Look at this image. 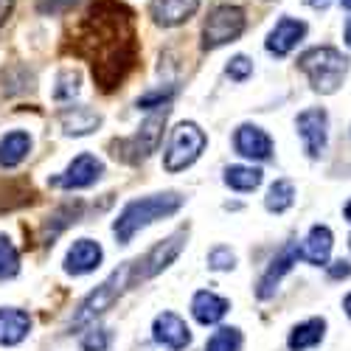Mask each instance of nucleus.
Here are the masks:
<instances>
[{
  "mask_svg": "<svg viewBox=\"0 0 351 351\" xmlns=\"http://www.w3.org/2000/svg\"><path fill=\"white\" fill-rule=\"evenodd\" d=\"M171 96H174V87H171V84L155 87V90L143 93V96L138 99V110H158V107H166V104L171 101Z\"/></svg>",
  "mask_w": 351,
  "mask_h": 351,
  "instance_id": "obj_28",
  "label": "nucleus"
},
{
  "mask_svg": "<svg viewBox=\"0 0 351 351\" xmlns=\"http://www.w3.org/2000/svg\"><path fill=\"white\" fill-rule=\"evenodd\" d=\"M228 309H230V304L222 295L208 292V289H199L194 295V301H191V315L197 317V324H202V326L219 324V320L228 315Z\"/></svg>",
  "mask_w": 351,
  "mask_h": 351,
  "instance_id": "obj_19",
  "label": "nucleus"
},
{
  "mask_svg": "<svg viewBox=\"0 0 351 351\" xmlns=\"http://www.w3.org/2000/svg\"><path fill=\"white\" fill-rule=\"evenodd\" d=\"M28 152H32V135L23 130H12L0 138V169H14L20 166Z\"/></svg>",
  "mask_w": 351,
  "mask_h": 351,
  "instance_id": "obj_21",
  "label": "nucleus"
},
{
  "mask_svg": "<svg viewBox=\"0 0 351 351\" xmlns=\"http://www.w3.org/2000/svg\"><path fill=\"white\" fill-rule=\"evenodd\" d=\"M28 329H32V317L23 309L6 306L0 309V346H17L28 337Z\"/></svg>",
  "mask_w": 351,
  "mask_h": 351,
  "instance_id": "obj_20",
  "label": "nucleus"
},
{
  "mask_svg": "<svg viewBox=\"0 0 351 351\" xmlns=\"http://www.w3.org/2000/svg\"><path fill=\"white\" fill-rule=\"evenodd\" d=\"M309 25L298 17H289V14H281L276 20V25L270 28V34L265 40V48L273 53V56H287L298 48V43L306 37Z\"/></svg>",
  "mask_w": 351,
  "mask_h": 351,
  "instance_id": "obj_9",
  "label": "nucleus"
},
{
  "mask_svg": "<svg viewBox=\"0 0 351 351\" xmlns=\"http://www.w3.org/2000/svg\"><path fill=\"white\" fill-rule=\"evenodd\" d=\"M60 124L65 130V135H73V138H82V135H90L101 127V115L90 107H82V104H73V107H65L60 112Z\"/></svg>",
  "mask_w": 351,
  "mask_h": 351,
  "instance_id": "obj_17",
  "label": "nucleus"
},
{
  "mask_svg": "<svg viewBox=\"0 0 351 351\" xmlns=\"http://www.w3.org/2000/svg\"><path fill=\"white\" fill-rule=\"evenodd\" d=\"M12 12H14V0H0V28H3V23L9 20Z\"/></svg>",
  "mask_w": 351,
  "mask_h": 351,
  "instance_id": "obj_34",
  "label": "nucleus"
},
{
  "mask_svg": "<svg viewBox=\"0 0 351 351\" xmlns=\"http://www.w3.org/2000/svg\"><path fill=\"white\" fill-rule=\"evenodd\" d=\"M298 68L306 73L315 93L332 96V93L340 90L343 79L348 76L351 60L343 51H337L332 45H315V48H306L298 56Z\"/></svg>",
  "mask_w": 351,
  "mask_h": 351,
  "instance_id": "obj_3",
  "label": "nucleus"
},
{
  "mask_svg": "<svg viewBox=\"0 0 351 351\" xmlns=\"http://www.w3.org/2000/svg\"><path fill=\"white\" fill-rule=\"evenodd\" d=\"M225 73L233 79V82H247L253 76V60H247L245 53H237L233 60L225 65Z\"/></svg>",
  "mask_w": 351,
  "mask_h": 351,
  "instance_id": "obj_29",
  "label": "nucleus"
},
{
  "mask_svg": "<svg viewBox=\"0 0 351 351\" xmlns=\"http://www.w3.org/2000/svg\"><path fill=\"white\" fill-rule=\"evenodd\" d=\"M233 146H237V152L247 160H270L273 158V138L256 124H242L233 132Z\"/></svg>",
  "mask_w": 351,
  "mask_h": 351,
  "instance_id": "obj_13",
  "label": "nucleus"
},
{
  "mask_svg": "<svg viewBox=\"0 0 351 351\" xmlns=\"http://www.w3.org/2000/svg\"><path fill=\"white\" fill-rule=\"evenodd\" d=\"M202 0H152L149 3V14L158 25L163 28H174V25H183L189 23L197 9H199Z\"/></svg>",
  "mask_w": 351,
  "mask_h": 351,
  "instance_id": "obj_15",
  "label": "nucleus"
},
{
  "mask_svg": "<svg viewBox=\"0 0 351 351\" xmlns=\"http://www.w3.org/2000/svg\"><path fill=\"white\" fill-rule=\"evenodd\" d=\"M245 25H247V17L239 6H233V3L214 6L206 23H202V43H199L202 51H217L222 45L237 43L245 34Z\"/></svg>",
  "mask_w": 351,
  "mask_h": 351,
  "instance_id": "obj_5",
  "label": "nucleus"
},
{
  "mask_svg": "<svg viewBox=\"0 0 351 351\" xmlns=\"http://www.w3.org/2000/svg\"><path fill=\"white\" fill-rule=\"evenodd\" d=\"M208 267L211 270H233L237 267V256H233V250L230 247H225V245H219V247H214L211 253H208Z\"/></svg>",
  "mask_w": 351,
  "mask_h": 351,
  "instance_id": "obj_30",
  "label": "nucleus"
},
{
  "mask_svg": "<svg viewBox=\"0 0 351 351\" xmlns=\"http://www.w3.org/2000/svg\"><path fill=\"white\" fill-rule=\"evenodd\" d=\"M101 258H104V250H101L99 242L79 239V242L71 245V250L65 256V273L68 276H87L101 265Z\"/></svg>",
  "mask_w": 351,
  "mask_h": 351,
  "instance_id": "obj_16",
  "label": "nucleus"
},
{
  "mask_svg": "<svg viewBox=\"0 0 351 351\" xmlns=\"http://www.w3.org/2000/svg\"><path fill=\"white\" fill-rule=\"evenodd\" d=\"M343 309H346V315L351 317V292H348V295H346V301H343Z\"/></svg>",
  "mask_w": 351,
  "mask_h": 351,
  "instance_id": "obj_37",
  "label": "nucleus"
},
{
  "mask_svg": "<svg viewBox=\"0 0 351 351\" xmlns=\"http://www.w3.org/2000/svg\"><path fill=\"white\" fill-rule=\"evenodd\" d=\"M239 348H242V332L237 326L217 329L206 343V351H239Z\"/></svg>",
  "mask_w": 351,
  "mask_h": 351,
  "instance_id": "obj_26",
  "label": "nucleus"
},
{
  "mask_svg": "<svg viewBox=\"0 0 351 351\" xmlns=\"http://www.w3.org/2000/svg\"><path fill=\"white\" fill-rule=\"evenodd\" d=\"M79 53L90 60L93 79L101 90H115L135 65V34L130 12L110 0L93 6L79 25Z\"/></svg>",
  "mask_w": 351,
  "mask_h": 351,
  "instance_id": "obj_1",
  "label": "nucleus"
},
{
  "mask_svg": "<svg viewBox=\"0 0 351 351\" xmlns=\"http://www.w3.org/2000/svg\"><path fill=\"white\" fill-rule=\"evenodd\" d=\"M340 6L343 9H351V0H340Z\"/></svg>",
  "mask_w": 351,
  "mask_h": 351,
  "instance_id": "obj_39",
  "label": "nucleus"
},
{
  "mask_svg": "<svg viewBox=\"0 0 351 351\" xmlns=\"http://www.w3.org/2000/svg\"><path fill=\"white\" fill-rule=\"evenodd\" d=\"M79 90H82V73L76 68H62L56 73V87H53L56 101H73Z\"/></svg>",
  "mask_w": 351,
  "mask_h": 351,
  "instance_id": "obj_25",
  "label": "nucleus"
},
{
  "mask_svg": "<svg viewBox=\"0 0 351 351\" xmlns=\"http://www.w3.org/2000/svg\"><path fill=\"white\" fill-rule=\"evenodd\" d=\"M324 335H326V320L324 317H309L289 332L287 346H289V351H306V348H315L320 340H324Z\"/></svg>",
  "mask_w": 351,
  "mask_h": 351,
  "instance_id": "obj_22",
  "label": "nucleus"
},
{
  "mask_svg": "<svg viewBox=\"0 0 351 351\" xmlns=\"http://www.w3.org/2000/svg\"><path fill=\"white\" fill-rule=\"evenodd\" d=\"M152 337H155V343H160L171 351H183V348L191 346V332L186 326V320L180 315H174V312H163V315L155 317Z\"/></svg>",
  "mask_w": 351,
  "mask_h": 351,
  "instance_id": "obj_14",
  "label": "nucleus"
},
{
  "mask_svg": "<svg viewBox=\"0 0 351 351\" xmlns=\"http://www.w3.org/2000/svg\"><path fill=\"white\" fill-rule=\"evenodd\" d=\"M270 3H273V0H270Z\"/></svg>",
  "mask_w": 351,
  "mask_h": 351,
  "instance_id": "obj_41",
  "label": "nucleus"
},
{
  "mask_svg": "<svg viewBox=\"0 0 351 351\" xmlns=\"http://www.w3.org/2000/svg\"><path fill=\"white\" fill-rule=\"evenodd\" d=\"M348 245H351V237H348Z\"/></svg>",
  "mask_w": 351,
  "mask_h": 351,
  "instance_id": "obj_40",
  "label": "nucleus"
},
{
  "mask_svg": "<svg viewBox=\"0 0 351 351\" xmlns=\"http://www.w3.org/2000/svg\"><path fill=\"white\" fill-rule=\"evenodd\" d=\"M343 43L351 48V17L346 20V28H343Z\"/></svg>",
  "mask_w": 351,
  "mask_h": 351,
  "instance_id": "obj_36",
  "label": "nucleus"
},
{
  "mask_svg": "<svg viewBox=\"0 0 351 351\" xmlns=\"http://www.w3.org/2000/svg\"><path fill=\"white\" fill-rule=\"evenodd\" d=\"M101 174H104V163L96 155L84 152V155L73 158L60 178L51 180V186H56V189H87V186H93Z\"/></svg>",
  "mask_w": 351,
  "mask_h": 351,
  "instance_id": "obj_10",
  "label": "nucleus"
},
{
  "mask_svg": "<svg viewBox=\"0 0 351 351\" xmlns=\"http://www.w3.org/2000/svg\"><path fill=\"white\" fill-rule=\"evenodd\" d=\"M304 3H306L309 9H315V12H326V9L332 6V0H304Z\"/></svg>",
  "mask_w": 351,
  "mask_h": 351,
  "instance_id": "obj_35",
  "label": "nucleus"
},
{
  "mask_svg": "<svg viewBox=\"0 0 351 351\" xmlns=\"http://www.w3.org/2000/svg\"><path fill=\"white\" fill-rule=\"evenodd\" d=\"M298 135L304 141V149L309 158H320L326 152L329 143V112L324 107H309L304 112H298L295 119Z\"/></svg>",
  "mask_w": 351,
  "mask_h": 351,
  "instance_id": "obj_8",
  "label": "nucleus"
},
{
  "mask_svg": "<svg viewBox=\"0 0 351 351\" xmlns=\"http://www.w3.org/2000/svg\"><path fill=\"white\" fill-rule=\"evenodd\" d=\"M298 258H301V247H298V245H287V247H281V250H278V256L270 261L267 273L261 276L256 295H258L261 301L273 298V295H276V289H278V281H281L292 267L298 265Z\"/></svg>",
  "mask_w": 351,
  "mask_h": 351,
  "instance_id": "obj_12",
  "label": "nucleus"
},
{
  "mask_svg": "<svg viewBox=\"0 0 351 351\" xmlns=\"http://www.w3.org/2000/svg\"><path fill=\"white\" fill-rule=\"evenodd\" d=\"M107 346H110L107 329H90L82 337V351H107Z\"/></svg>",
  "mask_w": 351,
  "mask_h": 351,
  "instance_id": "obj_31",
  "label": "nucleus"
},
{
  "mask_svg": "<svg viewBox=\"0 0 351 351\" xmlns=\"http://www.w3.org/2000/svg\"><path fill=\"white\" fill-rule=\"evenodd\" d=\"M132 273H135V261H130V265H124L121 270H115L101 287H96V292H90L84 301H82V306L76 309V315H73V320H71V332L76 329H84V326H90L96 317H101L115 301L121 298V292L132 284Z\"/></svg>",
  "mask_w": 351,
  "mask_h": 351,
  "instance_id": "obj_4",
  "label": "nucleus"
},
{
  "mask_svg": "<svg viewBox=\"0 0 351 351\" xmlns=\"http://www.w3.org/2000/svg\"><path fill=\"white\" fill-rule=\"evenodd\" d=\"M329 267V278L332 281H337V278H348L351 276V265H348V261H335V265H326Z\"/></svg>",
  "mask_w": 351,
  "mask_h": 351,
  "instance_id": "obj_32",
  "label": "nucleus"
},
{
  "mask_svg": "<svg viewBox=\"0 0 351 351\" xmlns=\"http://www.w3.org/2000/svg\"><path fill=\"white\" fill-rule=\"evenodd\" d=\"M183 245H186V230H178L174 237H169L166 242H160V245H155L149 253H146L138 265H141V278H152V276H158V273H163L174 258L180 256V250H183Z\"/></svg>",
  "mask_w": 351,
  "mask_h": 351,
  "instance_id": "obj_11",
  "label": "nucleus"
},
{
  "mask_svg": "<svg viewBox=\"0 0 351 351\" xmlns=\"http://www.w3.org/2000/svg\"><path fill=\"white\" fill-rule=\"evenodd\" d=\"M225 186L233 191H253L261 186V169L256 166H228L225 169Z\"/></svg>",
  "mask_w": 351,
  "mask_h": 351,
  "instance_id": "obj_23",
  "label": "nucleus"
},
{
  "mask_svg": "<svg viewBox=\"0 0 351 351\" xmlns=\"http://www.w3.org/2000/svg\"><path fill=\"white\" fill-rule=\"evenodd\" d=\"M68 3H76V0H40V12H56Z\"/></svg>",
  "mask_w": 351,
  "mask_h": 351,
  "instance_id": "obj_33",
  "label": "nucleus"
},
{
  "mask_svg": "<svg viewBox=\"0 0 351 351\" xmlns=\"http://www.w3.org/2000/svg\"><path fill=\"white\" fill-rule=\"evenodd\" d=\"M332 245H335L332 230H329L326 225H315V228L306 233L304 245H301V258L309 261V265H315V267L326 265L329 256H332Z\"/></svg>",
  "mask_w": 351,
  "mask_h": 351,
  "instance_id": "obj_18",
  "label": "nucleus"
},
{
  "mask_svg": "<svg viewBox=\"0 0 351 351\" xmlns=\"http://www.w3.org/2000/svg\"><path fill=\"white\" fill-rule=\"evenodd\" d=\"M20 273V253L9 237H0V281L14 278Z\"/></svg>",
  "mask_w": 351,
  "mask_h": 351,
  "instance_id": "obj_27",
  "label": "nucleus"
},
{
  "mask_svg": "<svg viewBox=\"0 0 351 351\" xmlns=\"http://www.w3.org/2000/svg\"><path fill=\"white\" fill-rule=\"evenodd\" d=\"M186 197L178 194V191H166V194H152V197H143V199H132L124 206V211L119 214V219H115L112 225V233L115 239H119L121 245L132 242V237L138 230L149 228L152 222L163 219V217H171L178 214L183 208Z\"/></svg>",
  "mask_w": 351,
  "mask_h": 351,
  "instance_id": "obj_2",
  "label": "nucleus"
},
{
  "mask_svg": "<svg viewBox=\"0 0 351 351\" xmlns=\"http://www.w3.org/2000/svg\"><path fill=\"white\" fill-rule=\"evenodd\" d=\"M206 132H202L194 121H183L171 130V141H169V149H166V171H183L191 163H197V158L206 149Z\"/></svg>",
  "mask_w": 351,
  "mask_h": 351,
  "instance_id": "obj_6",
  "label": "nucleus"
},
{
  "mask_svg": "<svg viewBox=\"0 0 351 351\" xmlns=\"http://www.w3.org/2000/svg\"><path fill=\"white\" fill-rule=\"evenodd\" d=\"M163 124H166V110L152 115V119H146L138 132L132 138H124V141H115L112 143V158L115 160H124V163H141L146 160L163 138Z\"/></svg>",
  "mask_w": 351,
  "mask_h": 351,
  "instance_id": "obj_7",
  "label": "nucleus"
},
{
  "mask_svg": "<svg viewBox=\"0 0 351 351\" xmlns=\"http://www.w3.org/2000/svg\"><path fill=\"white\" fill-rule=\"evenodd\" d=\"M343 214H346V219H348V222H351V202H348V206H346V208H343Z\"/></svg>",
  "mask_w": 351,
  "mask_h": 351,
  "instance_id": "obj_38",
  "label": "nucleus"
},
{
  "mask_svg": "<svg viewBox=\"0 0 351 351\" xmlns=\"http://www.w3.org/2000/svg\"><path fill=\"white\" fill-rule=\"evenodd\" d=\"M292 202H295V186H292L289 180H276L265 197V208L270 214H284Z\"/></svg>",
  "mask_w": 351,
  "mask_h": 351,
  "instance_id": "obj_24",
  "label": "nucleus"
}]
</instances>
